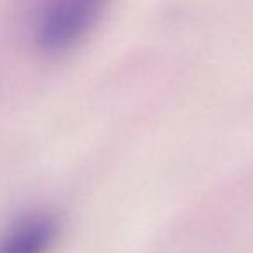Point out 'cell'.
<instances>
[{
  "label": "cell",
  "mask_w": 253,
  "mask_h": 253,
  "mask_svg": "<svg viewBox=\"0 0 253 253\" xmlns=\"http://www.w3.org/2000/svg\"><path fill=\"white\" fill-rule=\"evenodd\" d=\"M111 0H28L25 28L43 57H64L87 42Z\"/></svg>",
  "instance_id": "1"
},
{
  "label": "cell",
  "mask_w": 253,
  "mask_h": 253,
  "mask_svg": "<svg viewBox=\"0 0 253 253\" xmlns=\"http://www.w3.org/2000/svg\"><path fill=\"white\" fill-rule=\"evenodd\" d=\"M63 234L59 215L28 208L0 225V253H52Z\"/></svg>",
  "instance_id": "2"
}]
</instances>
